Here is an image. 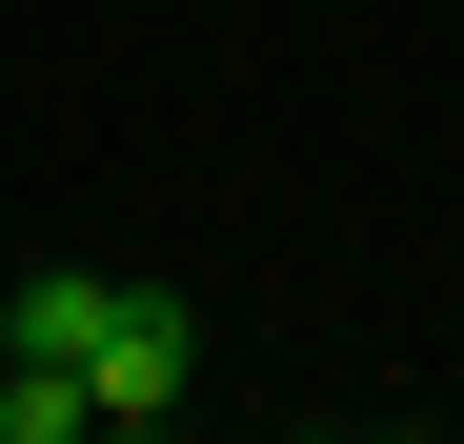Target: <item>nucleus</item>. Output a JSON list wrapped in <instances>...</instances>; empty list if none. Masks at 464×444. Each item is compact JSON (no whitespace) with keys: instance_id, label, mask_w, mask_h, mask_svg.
<instances>
[{"instance_id":"nucleus-1","label":"nucleus","mask_w":464,"mask_h":444,"mask_svg":"<svg viewBox=\"0 0 464 444\" xmlns=\"http://www.w3.org/2000/svg\"><path fill=\"white\" fill-rule=\"evenodd\" d=\"M82 404H102V444H141V424H182V404H202V304H182V283H121V304H102Z\"/></svg>"},{"instance_id":"nucleus-2","label":"nucleus","mask_w":464,"mask_h":444,"mask_svg":"<svg viewBox=\"0 0 464 444\" xmlns=\"http://www.w3.org/2000/svg\"><path fill=\"white\" fill-rule=\"evenodd\" d=\"M102 304H121V263H21V283H0V343H21V363H82Z\"/></svg>"},{"instance_id":"nucleus-3","label":"nucleus","mask_w":464,"mask_h":444,"mask_svg":"<svg viewBox=\"0 0 464 444\" xmlns=\"http://www.w3.org/2000/svg\"><path fill=\"white\" fill-rule=\"evenodd\" d=\"M0 444H102V404H82V363H21V343H0Z\"/></svg>"}]
</instances>
